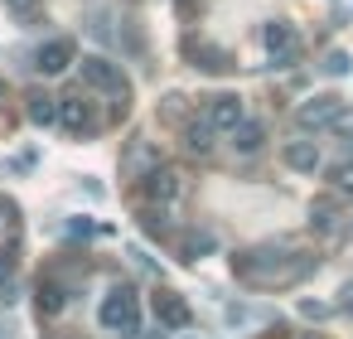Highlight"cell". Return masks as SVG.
<instances>
[{"instance_id":"cell-1","label":"cell","mask_w":353,"mask_h":339,"mask_svg":"<svg viewBox=\"0 0 353 339\" xmlns=\"http://www.w3.org/2000/svg\"><path fill=\"white\" fill-rule=\"evenodd\" d=\"M314 271V257L290 252V247H252L232 257V276L256 286V291H276V286H295Z\"/></svg>"},{"instance_id":"cell-2","label":"cell","mask_w":353,"mask_h":339,"mask_svg":"<svg viewBox=\"0 0 353 339\" xmlns=\"http://www.w3.org/2000/svg\"><path fill=\"white\" fill-rule=\"evenodd\" d=\"M83 83H88L92 93H107V97H112V117H117V122L131 117V83L121 78V68H117L112 59L88 54V59H83Z\"/></svg>"},{"instance_id":"cell-3","label":"cell","mask_w":353,"mask_h":339,"mask_svg":"<svg viewBox=\"0 0 353 339\" xmlns=\"http://www.w3.org/2000/svg\"><path fill=\"white\" fill-rule=\"evenodd\" d=\"M102 325L112 329V334H121V339H136L141 334V310H136V291L131 286H112L107 296H102Z\"/></svg>"},{"instance_id":"cell-4","label":"cell","mask_w":353,"mask_h":339,"mask_svg":"<svg viewBox=\"0 0 353 339\" xmlns=\"http://www.w3.org/2000/svg\"><path fill=\"white\" fill-rule=\"evenodd\" d=\"M261 44H266V54H271L276 68H295L300 39H295V25H290V20H271V25L261 30Z\"/></svg>"},{"instance_id":"cell-5","label":"cell","mask_w":353,"mask_h":339,"mask_svg":"<svg viewBox=\"0 0 353 339\" xmlns=\"http://www.w3.org/2000/svg\"><path fill=\"white\" fill-rule=\"evenodd\" d=\"M343 112H348V102H343V97H334V93H319V97L300 102L295 122H300L305 131H319V126H334V122H339Z\"/></svg>"},{"instance_id":"cell-6","label":"cell","mask_w":353,"mask_h":339,"mask_svg":"<svg viewBox=\"0 0 353 339\" xmlns=\"http://www.w3.org/2000/svg\"><path fill=\"white\" fill-rule=\"evenodd\" d=\"M59 122H63L73 136H97V131H102L97 102H88V97H59Z\"/></svg>"},{"instance_id":"cell-7","label":"cell","mask_w":353,"mask_h":339,"mask_svg":"<svg viewBox=\"0 0 353 339\" xmlns=\"http://www.w3.org/2000/svg\"><path fill=\"white\" fill-rule=\"evenodd\" d=\"M141 194L150 199V204H170V199H179L184 194V175L179 170H170V165H155V170H145L141 175Z\"/></svg>"},{"instance_id":"cell-8","label":"cell","mask_w":353,"mask_h":339,"mask_svg":"<svg viewBox=\"0 0 353 339\" xmlns=\"http://www.w3.org/2000/svg\"><path fill=\"white\" fill-rule=\"evenodd\" d=\"M150 310H155L160 329H189V320H194L189 300H184L179 291H170V286H160V291L150 296Z\"/></svg>"},{"instance_id":"cell-9","label":"cell","mask_w":353,"mask_h":339,"mask_svg":"<svg viewBox=\"0 0 353 339\" xmlns=\"http://www.w3.org/2000/svg\"><path fill=\"white\" fill-rule=\"evenodd\" d=\"M73 39H49L44 49H39V59H34V68L44 73V78H59V73H68L73 68Z\"/></svg>"},{"instance_id":"cell-10","label":"cell","mask_w":353,"mask_h":339,"mask_svg":"<svg viewBox=\"0 0 353 339\" xmlns=\"http://www.w3.org/2000/svg\"><path fill=\"white\" fill-rule=\"evenodd\" d=\"M242 117H247V112H242V97H237V93H218V97L208 102V126H213V131H232Z\"/></svg>"},{"instance_id":"cell-11","label":"cell","mask_w":353,"mask_h":339,"mask_svg":"<svg viewBox=\"0 0 353 339\" xmlns=\"http://www.w3.org/2000/svg\"><path fill=\"white\" fill-rule=\"evenodd\" d=\"M281 160H285L295 175H314V170H319V146H314V141H285Z\"/></svg>"},{"instance_id":"cell-12","label":"cell","mask_w":353,"mask_h":339,"mask_svg":"<svg viewBox=\"0 0 353 339\" xmlns=\"http://www.w3.org/2000/svg\"><path fill=\"white\" fill-rule=\"evenodd\" d=\"M68 291H73V286H63V281L49 271V276L39 281V291H34V305H39V315H59V310L68 305Z\"/></svg>"},{"instance_id":"cell-13","label":"cell","mask_w":353,"mask_h":339,"mask_svg":"<svg viewBox=\"0 0 353 339\" xmlns=\"http://www.w3.org/2000/svg\"><path fill=\"white\" fill-rule=\"evenodd\" d=\"M189 59H194V68H203V73H228V68H232V54H228V49L194 44V39H189Z\"/></svg>"},{"instance_id":"cell-14","label":"cell","mask_w":353,"mask_h":339,"mask_svg":"<svg viewBox=\"0 0 353 339\" xmlns=\"http://www.w3.org/2000/svg\"><path fill=\"white\" fill-rule=\"evenodd\" d=\"M25 112H30L34 126H54V122H59V97H49L44 88H34V93L25 97Z\"/></svg>"},{"instance_id":"cell-15","label":"cell","mask_w":353,"mask_h":339,"mask_svg":"<svg viewBox=\"0 0 353 339\" xmlns=\"http://www.w3.org/2000/svg\"><path fill=\"white\" fill-rule=\"evenodd\" d=\"M228 136H232V151L252 155V151H261V141H266V126H261V122H252V117H242V122H237Z\"/></svg>"},{"instance_id":"cell-16","label":"cell","mask_w":353,"mask_h":339,"mask_svg":"<svg viewBox=\"0 0 353 339\" xmlns=\"http://www.w3.org/2000/svg\"><path fill=\"white\" fill-rule=\"evenodd\" d=\"M203 252H213V233L208 228H194V233L179 238V262H199Z\"/></svg>"},{"instance_id":"cell-17","label":"cell","mask_w":353,"mask_h":339,"mask_svg":"<svg viewBox=\"0 0 353 339\" xmlns=\"http://www.w3.org/2000/svg\"><path fill=\"white\" fill-rule=\"evenodd\" d=\"M121 165H126V175H145V170H155V146H150V141H136V146L126 151Z\"/></svg>"},{"instance_id":"cell-18","label":"cell","mask_w":353,"mask_h":339,"mask_svg":"<svg viewBox=\"0 0 353 339\" xmlns=\"http://www.w3.org/2000/svg\"><path fill=\"white\" fill-rule=\"evenodd\" d=\"M184 146H189L194 155L213 151V126H208V122H184Z\"/></svg>"},{"instance_id":"cell-19","label":"cell","mask_w":353,"mask_h":339,"mask_svg":"<svg viewBox=\"0 0 353 339\" xmlns=\"http://www.w3.org/2000/svg\"><path fill=\"white\" fill-rule=\"evenodd\" d=\"M334 218H339V199H334V194L310 204V223H314V228H334Z\"/></svg>"},{"instance_id":"cell-20","label":"cell","mask_w":353,"mask_h":339,"mask_svg":"<svg viewBox=\"0 0 353 339\" xmlns=\"http://www.w3.org/2000/svg\"><path fill=\"white\" fill-rule=\"evenodd\" d=\"M348 68H353V59H348V54H343V49H334V54H329V59H324V73H329V78H343V73H348Z\"/></svg>"},{"instance_id":"cell-21","label":"cell","mask_w":353,"mask_h":339,"mask_svg":"<svg viewBox=\"0 0 353 339\" xmlns=\"http://www.w3.org/2000/svg\"><path fill=\"white\" fill-rule=\"evenodd\" d=\"M141 223H145V233H150V238H165V233H170V218H165V209H150Z\"/></svg>"},{"instance_id":"cell-22","label":"cell","mask_w":353,"mask_h":339,"mask_svg":"<svg viewBox=\"0 0 353 339\" xmlns=\"http://www.w3.org/2000/svg\"><path fill=\"white\" fill-rule=\"evenodd\" d=\"M329 184H334L339 194H353V165H334V170H329Z\"/></svg>"},{"instance_id":"cell-23","label":"cell","mask_w":353,"mask_h":339,"mask_svg":"<svg viewBox=\"0 0 353 339\" xmlns=\"http://www.w3.org/2000/svg\"><path fill=\"white\" fill-rule=\"evenodd\" d=\"M160 117H165V122H184V97H179V93H170V97H165V107H160Z\"/></svg>"},{"instance_id":"cell-24","label":"cell","mask_w":353,"mask_h":339,"mask_svg":"<svg viewBox=\"0 0 353 339\" xmlns=\"http://www.w3.org/2000/svg\"><path fill=\"white\" fill-rule=\"evenodd\" d=\"M300 315H305V320H329L334 305H324V300H300Z\"/></svg>"},{"instance_id":"cell-25","label":"cell","mask_w":353,"mask_h":339,"mask_svg":"<svg viewBox=\"0 0 353 339\" xmlns=\"http://www.w3.org/2000/svg\"><path fill=\"white\" fill-rule=\"evenodd\" d=\"M15 276V247H0V286Z\"/></svg>"},{"instance_id":"cell-26","label":"cell","mask_w":353,"mask_h":339,"mask_svg":"<svg viewBox=\"0 0 353 339\" xmlns=\"http://www.w3.org/2000/svg\"><path fill=\"white\" fill-rule=\"evenodd\" d=\"M6 6H10V10H15L20 20H30V15H34V6H39V0H6Z\"/></svg>"},{"instance_id":"cell-27","label":"cell","mask_w":353,"mask_h":339,"mask_svg":"<svg viewBox=\"0 0 353 339\" xmlns=\"http://www.w3.org/2000/svg\"><path fill=\"white\" fill-rule=\"evenodd\" d=\"M0 339H15V329H10V325H0Z\"/></svg>"},{"instance_id":"cell-28","label":"cell","mask_w":353,"mask_h":339,"mask_svg":"<svg viewBox=\"0 0 353 339\" xmlns=\"http://www.w3.org/2000/svg\"><path fill=\"white\" fill-rule=\"evenodd\" d=\"M0 97H6V83H0Z\"/></svg>"},{"instance_id":"cell-29","label":"cell","mask_w":353,"mask_h":339,"mask_svg":"<svg viewBox=\"0 0 353 339\" xmlns=\"http://www.w3.org/2000/svg\"><path fill=\"white\" fill-rule=\"evenodd\" d=\"M305 339H319V334H305Z\"/></svg>"},{"instance_id":"cell-30","label":"cell","mask_w":353,"mask_h":339,"mask_svg":"<svg viewBox=\"0 0 353 339\" xmlns=\"http://www.w3.org/2000/svg\"><path fill=\"white\" fill-rule=\"evenodd\" d=\"M184 339H194V334H184Z\"/></svg>"}]
</instances>
